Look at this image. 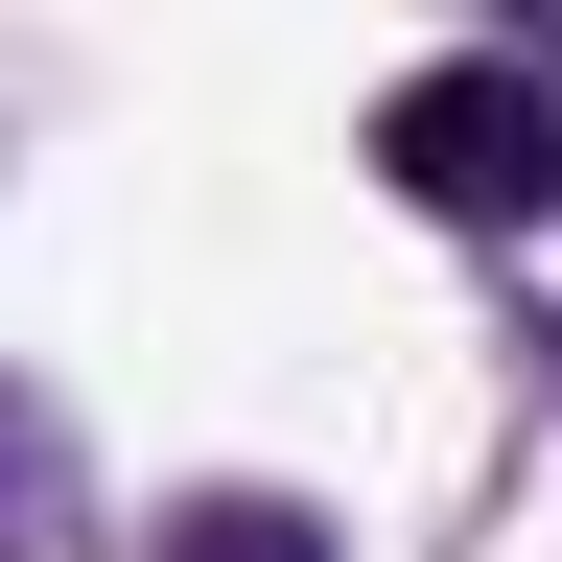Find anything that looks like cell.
I'll return each mask as SVG.
<instances>
[{"label":"cell","mask_w":562,"mask_h":562,"mask_svg":"<svg viewBox=\"0 0 562 562\" xmlns=\"http://www.w3.org/2000/svg\"><path fill=\"white\" fill-rule=\"evenodd\" d=\"M375 165H398V211H446V235H539V211H562V94L516 47L398 70V94H375Z\"/></svg>","instance_id":"6da1fadb"},{"label":"cell","mask_w":562,"mask_h":562,"mask_svg":"<svg viewBox=\"0 0 562 562\" xmlns=\"http://www.w3.org/2000/svg\"><path fill=\"white\" fill-rule=\"evenodd\" d=\"M165 562H328V516H305V492H188Z\"/></svg>","instance_id":"7a4b0ae2"}]
</instances>
